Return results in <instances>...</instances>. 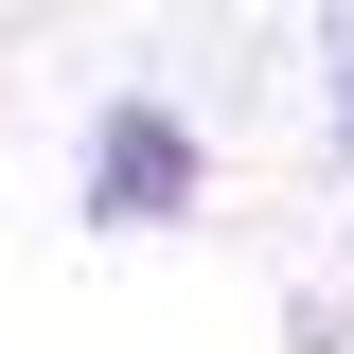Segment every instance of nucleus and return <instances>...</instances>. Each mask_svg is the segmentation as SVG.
I'll use <instances>...</instances> for the list:
<instances>
[{
  "label": "nucleus",
  "mask_w": 354,
  "mask_h": 354,
  "mask_svg": "<svg viewBox=\"0 0 354 354\" xmlns=\"http://www.w3.org/2000/svg\"><path fill=\"white\" fill-rule=\"evenodd\" d=\"M319 53H354V0H319Z\"/></svg>",
  "instance_id": "obj_2"
},
{
  "label": "nucleus",
  "mask_w": 354,
  "mask_h": 354,
  "mask_svg": "<svg viewBox=\"0 0 354 354\" xmlns=\"http://www.w3.org/2000/svg\"><path fill=\"white\" fill-rule=\"evenodd\" d=\"M195 195H213V142L177 124V106H88V230H177L195 213Z\"/></svg>",
  "instance_id": "obj_1"
},
{
  "label": "nucleus",
  "mask_w": 354,
  "mask_h": 354,
  "mask_svg": "<svg viewBox=\"0 0 354 354\" xmlns=\"http://www.w3.org/2000/svg\"><path fill=\"white\" fill-rule=\"evenodd\" d=\"M337 160H354V53H337Z\"/></svg>",
  "instance_id": "obj_3"
}]
</instances>
